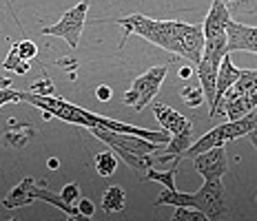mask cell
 <instances>
[{
    "label": "cell",
    "mask_w": 257,
    "mask_h": 221,
    "mask_svg": "<svg viewBox=\"0 0 257 221\" xmlns=\"http://www.w3.org/2000/svg\"><path fill=\"white\" fill-rule=\"evenodd\" d=\"M226 51H248L257 53V27L235 23L231 18L226 25Z\"/></svg>",
    "instance_id": "52a82bcc"
},
{
    "label": "cell",
    "mask_w": 257,
    "mask_h": 221,
    "mask_svg": "<svg viewBox=\"0 0 257 221\" xmlns=\"http://www.w3.org/2000/svg\"><path fill=\"white\" fill-rule=\"evenodd\" d=\"M3 67L7 69V71H14V73H18V75H25V73H29L31 64H29V60H23V58L18 56V49H16V45H12V51L7 53Z\"/></svg>",
    "instance_id": "ac0fdd59"
},
{
    "label": "cell",
    "mask_w": 257,
    "mask_h": 221,
    "mask_svg": "<svg viewBox=\"0 0 257 221\" xmlns=\"http://www.w3.org/2000/svg\"><path fill=\"white\" fill-rule=\"evenodd\" d=\"M217 69H219V62L208 60V58H200L197 64H195L197 80H200V89H202V93H204V102H208V109L213 106V100H215Z\"/></svg>",
    "instance_id": "9c48e42d"
},
{
    "label": "cell",
    "mask_w": 257,
    "mask_h": 221,
    "mask_svg": "<svg viewBox=\"0 0 257 221\" xmlns=\"http://www.w3.org/2000/svg\"><path fill=\"white\" fill-rule=\"evenodd\" d=\"M58 166H60V159H58V157H49V159H47V168H49V170H58Z\"/></svg>",
    "instance_id": "f1b7e54d"
},
{
    "label": "cell",
    "mask_w": 257,
    "mask_h": 221,
    "mask_svg": "<svg viewBox=\"0 0 257 221\" xmlns=\"http://www.w3.org/2000/svg\"><path fill=\"white\" fill-rule=\"evenodd\" d=\"M31 93L36 95H56V86H53V80L47 78V75H42L40 80H36L34 84H31Z\"/></svg>",
    "instance_id": "7402d4cb"
},
{
    "label": "cell",
    "mask_w": 257,
    "mask_h": 221,
    "mask_svg": "<svg viewBox=\"0 0 257 221\" xmlns=\"http://www.w3.org/2000/svg\"><path fill=\"white\" fill-rule=\"evenodd\" d=\"M237 75H239V69L231 62V53H226V56H224L222 60H219L217 80H215V100H213V106H215L217 102L222 100V95L226 93V91L235 84ZM213 106H211V111H213ZM211 111H208V113H211Z\"/></svg>",
    "instance_id": "8fae6325"
},
{
    "label": "cell",
    "mask_w": 257,
    "mask_h": 221,
    "mask_svg": "<svg viewBox=\"0 0 257 221\" xmlns=\"http://www.w3.org/2000/svg\"><path fill=\"white\" fill-rule=\"evenodd\" d=\"M178 75H180V80H189L193 75V67H182L178 71Z\"/></svg>",
    "instance_id": "83f0119b"
},
{
    "label": "cell",
    "mask_w": 257,
    "mask_h": 221,
    "mask_svg": "<svg viewBox=\"0 0 257 221\" xmlns=\"http://www.w3.org/2000/svg\"><path fill=\"white\" fill-rule=\"evenodd\" d=\"M226 190L222 179L204 181V186L195 192H180L178 188H164L155 199V206H193L208 221H219L228 214L226 210Z\"/></svg>",
    "instance_id": "3957f363"
},
{
    "label": "cell",
    "mask_w": 257,
    "mask_h": 221,
    "mask_svg": "<svg viewBox=\"0 0 257 221\" xmlns=\"http://www.w3.org/2000/svg\"><path fill=\"white\" fill-rule=\"evenodd\" d=\"M255 203H257V195H255Z\"/></svg>",
    "instance_id": "1f68e13d"
},
{
    "label": "cell",
    "mask_w": 257,
    "mask_h": 221,
    "mask_svg": "<svg viewBox=\"0 0 257 221\" xmlns=\"http://www.w3.org/2000/svg\"><path fill=\"white\" fill-rule=\"evenodd\" d=\"M246 137L250 139V144H253L255 150H257V128H255V131H248V133H246Z\"/></svg>",
    "instance_id": "f546056e"
},
{
    "label": "cell",
    "mask_w": 257,
    "mask_h": 221,
    "mask_svg": "<svg viewBox=\"0 0 257 221\" xmlns=\"http://www.w3.org/2000/svg\"><path fill=\"white\" fill-rule=\"evenodd\" d=\"M195 170L202 175L204 181H213V179H222L228 172V157L224 146H213L204 150V153H197L195 157Z\"/></svg>",
    "instance_id": "8992f818"
},
{
    "label": "cell",
    "mask_w": 257,
    "mask_h": 221,
    "mask_svg": "<svg viewBox=\"0 0 257 221\" xmlns=\"http://www.w3.org/2000/svg\"><path fill=\"white\" fill-rule=\"evenodd\" d=\"M31 139H34V126H29V124H16V122H12V128L3 135V142L14 150H23Z\"/></svg>",
    "instance_id": "4fadbf2b"
},
{
    "label": "cell",
    "mask_w": 257,
    "mask_h": 221,
    "mask_svg": "<svg viewBox=\"0 0 257 221\" xmlns=\"http://www.w3.org/2000/svg\"><path fill=\"white\" fill-rule=\"evenodd\" d=\"M228 20H231V14H228V9L224 7V3H219V0H213L211 3V9H208L204 23H202V34L206 36H222L226 34V25Z\"/></svg>",
    "instance_id": "30bf717a"
},
{
    "label": "cell",
    "mask_w": 257,
    "mask_h": 221,
    "mask_svg": "<svg viewBox=\"0 0 257 221\" xmlns=\"http://www.w3.org/2000/svg\"><path fill=\"white\" fill-rule=\"evenodd\" d=\"M117 25L122 27L120 47H124L128 36L136 34L149 40L151 45L175 53V56L184 58L193 64H197L202 56V47H204L202 25H186L180 20H153L142 14L124 16V18L117 20Z\"/></svg>",
    "instance_id": "6da1fadb"
},
{
    "label": "cell",
    "mask_w": 257,
    "mask_h": 221,
    "mask_svg": "<svg viewBox=\"0 0 257 221\" xmlns=\"http://www.w3.org/2000/svg\"><path fill=\"white\" fill-rule=\"evenodd\" d=\"M87 14H89V3L82 0L78 3L76 7L67 9L64 16L58 20L56 25L51 27H42L40 34L42 36H56V38H62L71 49H76L80 45V36H82V29H84V23H87Z\"/></svg>",
    "instance_id": "5b68a950"
},
{
    "label": "cell",
    "mask_w": 257,
    "mask_h": 221,
    "mask_svg": "<svg viewBox=\"0 0 257 221\" xmlns=\"http://www.w3.org/2000/svg\"><path fill=\"white\" fill-rule=\"evenodd\" d=\"M34 186H36V179H31V177H25L23 181H20L16 188L9 190V195L3 199V206L14 210V208H23V206H29V203L36 201L34 197Z\"/></svg>",
    "instance_id": "7c38bea8"
},
{
    "label": "cell",
    "mask_w": 257,
    "mask_h": 221,
    "mask_svg": "<svg viewBox=\"0 0 257 221\" xmlns=\"http://www.w3.org/2000/svg\"><path fill=\"white\" fill-rule=\"evenodd\" d=\"M126 206V192L122 186H109L102 192V210L109 214L113 212H122Z\"/></svg>",
    "instance_id": "5bb4252c"
},
{
    "label": "cell",
    "mask_w": 257,
    "mask_h": 221,
    "mask_svg": "<svg viewBox=\"0 0 257 221\" xmlns=\"http://www.w3.org/2000/svg\"><path fill=\"white\" fill-rule=\"evenodd\" d=\"M173 221H206V217L193 206H178L173 212Z\"/></svg>",
    "instance_id": "44dd1931"
},
{
    "label": "cell",
    "mask_w": 257,
    "mask_h": 221,
    "mask_svg": "<svg viewBox=\"0 0 257 221\" xmlns=\"http://www.w3.org/2000/svg\"><path fill=\"white\" fill-rule=\"evenodd\" d=\"M16 49H18V56L23 58V60H34L36 56H38V45L31 40H20V42H14Z\"/></svg>",
    "instance_id": "603a6c76"
},
{
    "label": "cell",
    "mask_w": 257,
    "mask_h": 221,
    "mask_svg": "<svg viewBox=\"0 0 257 221\" xmlns=\"http://www.w3.org/2000/svg\"><path fill=\"white\" fill-rule=\"evenodd\" d=\"M12 82H14L12 78H0V89H9V86H12Z\"/></svg>",
    "instance_id": "4dcf8cb0"
},
{
    "label": "cell",
    "mask_w": 257,
    "mask_h": 221,
    "mask_svg": "<svg viewBox=\"0 0 257 221\" xmlns=\"http://www.w3.org/2000/svg\"><path fill=\"white\" fill-rule=\"evenodd\" d=\"M153 115L160 122V126L171 135H180V133H193L191 120H186L182 113L171 109L167 104H153Z\"/></svg>",
    "instance_id": "ba28073f"
},
{
    "label": "cell",
    "mask_w": 257,
    "mask_h": 221,
    "mask_svg": "<svg viewBox=\"0 0 257 221\" xmlns=\"http://www.w3.org/2000/svg\"><path fill=\"white\" fill-rule=\"evenodd\" d=\"M76 206H78L80 214H82L84 219L93 217V212H95V206H93V201H91V199H80V201L76 203Z\"/></svg>",
    "instance_id": "484cf974"
},
{
    "label": "cell",
    "mask_w": 257,
    "mask_h": 221,
    "mask_svg": "<svg viewBox=\"0 0 257 221\" xmlns=\"http://www.w3.org/2000/svg\"><path fill=\"white\" fill-rule=\"evenodd\" d=\"M14 102H23V91H14L9 89H0V106L5 104H14Z\"/></svg>",
    "instance_id": "cb8c5ba5"
},
{
    "label": "cell",
    "mask_w": 257,
    "mask_h": 221,
    "mask_svg": "<svg viewBox=\"0 0 257 221\" xmlns=\"http://www.w3.org/2000/svg\"><path fill=\"white\" fill-rule=\"evenodd\" d=\"M178 164L180 161H173V166H171L169 170H155L153 166L147 170V175H144V179H151V181H160L164 188H178L175 186V175H178Z\"/></svg>",
    "instance_id": "2e32d148"
},
{
    "label": "cell",
    "mask_w": 257,
    "mask_h": 221,
    "mask_svg": "<svg viewBox=\"0 0 257 221\" xmlns=\"http://www.w3.org/2000/svg\"><path fill=\"white\" fill-rule=\"evenodd\" d=\"M91 135L98 137L100 142H104L120 159H124L126 166H131L138 172V177L144 179L147 170L153 166V155L158 150H162L164 144L151 142V139H144L140 135H128V133H115L102 126H91L89 128Z\"/></svg>",
    "instance_id": "7a4b0ae2"
},
{
    "label": "cell",
    "mask_w": 257,
    "mask_h": 221,
    "mask_svg": "<svg viewBox=\"0 0 257 221\" xmlns=\"http://www.w3.org/2000/svg\"><path fill=\"white\" fill-rule=\"evenodd\" d=\"M111 95H113V91H111V86H106V84H100L98 89H95V98L100 102H109Z\"/></svg>",
    "instance_id": "4316f807"
},
{
    "label": "cell",
    "mask_w": 257,
    "mask_h": 221,
    "mask_svg": "<svg viewBox=\"0 0 257 221\" xmlns=\"http://www.w3.org/2000/svg\"><path fill=\"white\" fill-rule=\"evenodd\" d=\"M180 95L184 100V104H189L191 109H197V106L204 104V93H202L200 86H184L180 91Z\"/></svg>",
    "instance_id": "ffe728a7"
},
{
    "label": "cell",
    "mask_w": 257,
    "mask_h": 221,
    "mask_svg": "<svg viewBox=\"0 0 257 221\" xmlns=\"http://www.w3.org/2000/svg\"><path fill=\"white\" fill-rule=\"evenodd\" d=\"M167 73H169V64H158V67L149 69L147 73L138 75V78L133 80L131 89L122 95V102H124L126 106H133L136 111L147 109L153 102L155 95H158V91L162 89L164 80H167Z\"/></svg>",
    "instance_id": "277c9868"
},
{
    "label": "cell",
    "mask_w": 257,
    "mask_h": 221,
    "mask_svg": "<svg viewBox=\"0 0 257 221\" xmlns=\"http://www.w3.org/2000/svg\"><path fill=\"white\" fill-rule=\"evenodd\" d=\"M219 3H224L228 14H244V16L257 14V0H219Z\"/></svg>",
    "instance_id": "d6986e66"
},
{
    "label": "cell",
    "mask_w": 257,
    "mask_h": 221,
    "mask_svg": "<svg viewBox=\"0 0 257 221\" xmlns=\"http://www.w3.org/2000/svg\"><path fill=\"white\" fill-rule=\"evenodd\" d=\"M237 93H248V91H257V69H239V75L231 86Z\"/></svg>",
    "instance_id": "e0dca14e"
},
{
    "label": "cell",
    "mask_w": 257,
    "mask_h": 221,
    "mask_svg": "<svg viewBox=\"0 0 257 221\" xmlns=\"http://www.w3.org/2000/svg\"><path fill=\"white\" fill-rule=\"evenodd\" d=\"M60 197L64 199L67 203H76L78 199H80V186L76 184V181H71V184H67L60 190Z\"/></svg>",
    "instance_id": "d4e9b609"
},
{
    "label": "cell",
    "mask_w": 257,
    "mask_h": 221,
    "mask_svg": "<svg viewBox=\"0 0 257 221\" xmlns=\"http://www.w3.org/2000/svg\"><path fill=\"white\" fill-rule=\"evenodd\" d=\"M93 164H95V170H98L100 177H111L117 168V155L113 150H102V153H98L93 157Z\"/></svg>",
    "instance_id": "9a60e30c"
}]
</instances>
